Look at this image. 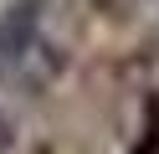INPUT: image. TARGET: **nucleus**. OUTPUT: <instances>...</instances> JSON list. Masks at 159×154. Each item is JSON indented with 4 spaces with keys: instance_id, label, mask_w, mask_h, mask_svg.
Here are the masks:
<instances>
[{
    "instance_id": "f257e3e1",
    "label": "nucleus",
    "mask_w": 159,
    "mask_h": 154,
    "mask_svg": "<svg viewBox=\"0 0 159 154\" xmlns=\"http://www.w3.org/2000/svg\"><path fill=\"white\" fill-rule=\"evenodd\" d=\"M57 72H62V51L41 31V0H16L0 16V82L36 92Z\"/></svg>"
},
{
    "instance_id": "f03ea898",
    "label": "nucleus",
    "mask_w": 159,
    "mask_h": 154,
    "mask_svg": "<svg viewBox=\"0 0 159 154\" xmlns=\"http://www.w3.org/2000/svg\"><path fill=\"white\" fill-rule=\"evenodd\" d=\"M11 144H16V123L0 113V154H11Z\"/></svg>"
}]
</instances>
